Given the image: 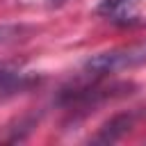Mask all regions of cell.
I'll list each match as a JSON object with an SVG mask.
<instances>
[{
  "instance_id": "obj_1",
  "label": "cell",
  "mask_w": 146,
  "mask_h": 146,
  "mask_svg": "<svg viewBox=\"0 0 146 146\" xmlns=\"http://www.w3.org/2000/svg\"><path fill=\"white\" fill-rule=\"evenodd\" d=\"M141 64H146V41L96 52L82 64V71L91 78H105V75H114V73H121Z\"/></svg>"
},
{
  "instance_id": "obj_2",
  "label": "cell",
  "mask_w": 146,
  "mask_h": 146,
  "mask_svg": "<svg viewBox=\"0 0 146 146\" xmlns=\"http://www.w3.org/2000/svg\"><path fill=\"white\" fill-rule=\"evenodd\" d=\"M132 84L128 82H112V84H84V87H73V89H64L62 96L57 98L59 105L68 107V110H75V107H82V110H89V107H96L110 98H119V96H125L130 94Z\"/></svg>"
},
{
  "instance_id": "obj_3",
  "label": "cell",
  "mask_w": 146,
  "mask_h": 146,
  "mask_svg": "<svg viewBox=\"0 0 146 146\" xmlns=\"http://www.w3.org/2000/svg\"><path fill=\"white\" fill-rule=\"evenodd\" d=\"M41 82V78L32 71H25L16 64L0 62V103H7L21 94H27Z\"/></svg>"
},
{
  "instance_id": "obj_4",
  "label": "cell",
  "mask_w": 146,
  "mask_h": 146,
  "mask_svg": "<svg viewBox=\"0 0 146 146\" xmlns=\"http://www.w3.org/2000/svg\"><path fill=\"white\" fill-rule=\"evenodd\" d=\"M135 121H137V112L116 114V116H112L107 123L100 125V130L91 137V141H96V144H112V141H119L123 135H128V132L135 128Z\"/></svg>"
},
{
  "instance_id": "obj_5",
  "label": "cell",
  "mask_w": 146,
  "mask_h": 146,
  "mask_svg": "<svg viewBox=\"0 0 146 146\" xmlns=\"http://www.w3.org/2000/svg\"><path fill=\"white\" fill-rule=\"evenodd\" d=\"M141 0H100V5L96 7V14L105 16V18H112V21H119V18L130 16L132 9Z\"/></svg>"
},
{
  "instance_id": "obj_6",
  "label": "cell",
  "mask_w": 146,
  "mask_h": 146,
  "mask_svg": "<svg viewBox=\"0 0 146 146\" xmlns=\"http://www.w3.org/2000/svg\"><path fill=\"white\" fill-rule=\"evenodd\" d=\"M32 30L25 25H14V23H0V43H14L18 39H25Z\"/></svg>"
},
{
  "instance_id": "obj_7",
  "label": "cell",
  "mask_w": 146,
  "mask_h": 146,
  "mask_svg": "<svg viewBox=\"0 0 146 146\" xmlns=\"http://www.w3.org/2000/svg\"><path fill=\"white\" fill-rule=\"evenodd\" d=\"M68 0H46V5L50 7V9H55V7H62V5H66Z\"/></svg>"
}]
</instances>
